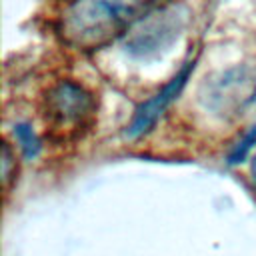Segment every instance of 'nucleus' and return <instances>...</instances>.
Masks as SVG:
<instances>
[{
	"label": "nucleus",
	"mask_w": 256,
	"mask_h": 256,
	"mask_svg": "<svg viewBox=\"0 0 256 256\" xmlns=\"http://www.w3.org/2000/svg\"><path fill=\"white\" fill-rule=\"evenodd\" d=\"M200 100L218 116H238L256 102V72L248 66L226 68L202 82Z\"/></svg>",
	"instance_id": "obj_4"
},
{
	"label": "nucleus",
	"mask_w": 256,
	"mask_h": 256,
	"mask_svg": "<svg viewBox=\"0 0 256 256\" xmlns=\"http://www.w3.org/2000/svg\"><path fill=\"white\" fill-rule=\"evenodd\" d=\"M254 146H256V124H254V126L248 130V134L234 146V150H232L230 156H228V162H230V164H238V162H242Z\"/></svg>",
	"instance_id": "obj_8"
},
{
	"label": "nucleus",
	"mask_w": 256,
	"mask_h": 256,
	"mask_svg": "<svg viewBox=\"0 0 256 256\" xmlns=\"http://www.w3.org/2000/svg\"><path fill=\"white\" fill-rule=\"evenodd\" d=\"M250 172H252V182L256 184V158L252 160V166H250Z\"/></svg>",
	"instance_id": "obj_9"
},
{
	"label": "nucleus",
	"mask_w": 256,
	"mask_h": 256,
	"mask_svg": "<svg viewBox=\"0 0 256 256\" xmlns=\"http://www.w3.org/2000/svg\"><path fill=\"white\" fill-rule=\"evenodd\" d=\"M0 164H2V188L8 194L12 182L16 180L18 174V160H16V150H12L10 142L2 144V156H0Z\"/></svg>",
	"instance_id": "obj_7"
},
{
	"label": "nucleus",
	"mask_w": 256,
	"mask_h": 256,
	"mask_svg": "<svg viewBox=\"0 0 256 256\" xmlns=\"http://www.w3.org/2000/svg\"><path fill=\"white\" fill-rule=\"evenodd\" d=\"M42 118L54 140H76L96 120V98L84 84L60 78L42 94Z\"/></svg>",
	"instance_id": "obj_2"
},
{
	"label": "nucleus",
	"mask_w": 256,
	"mask_h": 256,
	"mask_svg": "<svg viewBox=\"0 0 256 256\" xmlns=\"http://www.w3.org/2000/svg\"><path fill=\"white\" fill-rule=\"evenodd\" d=\"M188 24L190 10L184 2H162L128 30L122 38L124 52L140 62L162 58L182 38Z\"/></svg>",
	"instance_id": "obj_3"
},
{
	"label": "nucleus",
	"mask_w": 256,
	"mask_h": 256,
	"mask_svg": "<svg viewBox=\"0 0 256 256\" xmlns=\"http://www.w3.org/2000/svg\"><path fill=\"white\" fill-rule=\"evenodd\" d=\"M198 58H188L186 62H182V66L176 70V74L158 90L154 92L148 100H144L132 114L128 126H126V136L128 138H140L144 134H148L156 122L164 116V112L170 108V104L182 94L184 86L188 84V80L192 78V72L196 68Z\"/></svg>",
	"instance_id": "obj_5"
},
{
	"label": "nucleus",
	"mask_w": 256,
	"mask_h": 256,
	"mask_svg": "<svg viewBox=\"0 0 256 256\" xmlns=\"http://www.w3.org/2000/svg\"><path fill=\"white\" fill-rule=\"evenodd\" d=\"M162 0H72L56 20L60 42L76 52H96L122 40Z\"/></svg>",
	"instance_id": "obj_1"
},
{
	"label": "nucleus",
	"mask_w": 256,
	"mask_h": 256,
	"mask_svg": "<svg viewBox=\"0 0 256 256\" xmlns=\"http://www.w3.org/2000/svg\"><path fill=\"white\" fill-rule=\"evenodd\" d=\"M12 136L18 144V148L22 150V154L28 158V160H34L40 150H42V142L40 138L36 136L34 128L28 124V122H18L14 124V130H12Z\"/></svg>",
	"instance_id": "obj_6"
}]
</instances>
